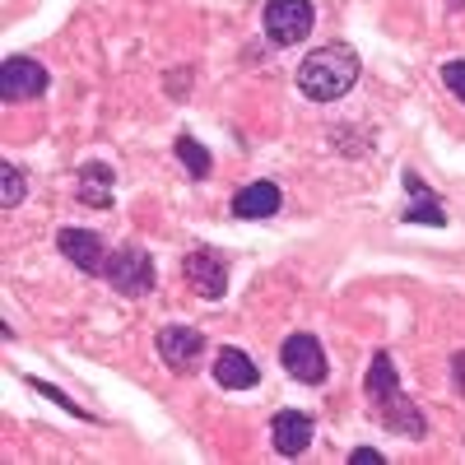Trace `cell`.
<instances>
[{
    "instance_id": "obj_5",
    "label": "cell",
    "mask_w": 465,
    "mask_h": 465,
    "mask_svg": "<svg viewBox=\"0 0 465 465\" xmlns=\"http://www.w3.org/2000/svg\"><path fill=\"white\" fill-rule=\"evenodd\" d=\"M182 275H186V284L196 289L201 298H223V289H228V261L219 252H210V247H196L182 261Z\"/></svg>"
},
{
    "instance_id": "obj_9",
    "label": "cell",
    "mask_w": 465,
    "mask_h": 465,
    "mask_svg": "<svg viewBox=\"0 0 465 465\" xmlns=\"http://www.w3.org/2000/svg\"><path fill=\"white\" fill-rule=\"evenodd\" d=\"M47 89V70L28 61V56H10L0 65V98L5 103H24V98H37Z\"/></svg>"
},
{
    "instance_id": "obj_12",
    "label": "cell",
    "mask_w": 465,
    "mask_h": 465,
    "mask_svg": "<svg viewBox=\"0 0 465 465\" xmlns=\"http://www.w3.org/2000/svg\"><path fill=\"white\" fill-rule=\"evenodd\" d=\"M280 201L284 196H280L275 182H252L232 196V214L238 219H270V214H280Z\"/></svg>"
},
{
    "instance_id": "obj_18",
    "label": "cell",
    "mask_w": 465,
    "mask_h": 465,
    "mask_svg": "<svg viewBox=\"0 0 465 465\" xmlns=\"http://www.w3.org/2000/svg\"><path fill=\"white\" fill-rule=\"evenodd\" d=\"M349 460H354V465H381L386 456H381V451H372V447H359V451L349 456Z\"/></svg>"
},
{
    "instance_id": "obj_17",
    "label": "cell",
    "mask_w": 465,
    "mask_h": 465,
    "mask_svg": "<svg viewBox=\"0 0 465 465\" xmlns=\"http://www.w3.org/2000/svg\"><path fill=\"white\" fill-rule=\"evenodd\" d=\"M442 84L465 103V61H447V65H442Z\"/></svg>"
},
{
    "instance_id": "obj_11",
    "label": "cell",
    "mask_w": 465,
    "mask_h": 465,
    "mask_svg": "<svg viewBox=\"0 0 465 465\" xmlns=\"http://www.w3.org/2000/svg\"><path fill=\"white\" fill-rule=\"evenodd\" d=\"M256 363L242 354V349H219V359H214V381L223 386V391H252L256 386Z\"/></svg>"
},
{
    "instance_id": "obj_7",
    "label": "cell",
    "mask_w": 465,
    "mask_h": 465,
    "mask_svg": "<svg viewBox=\"0 0 465 465\" xmlns=\"http://www.w3.org/2000/svg\"><path fill=\"white\" fill-rule=\"evenodd\" d=\"M56 247L65 252V261H74L84 270V275H107V247H103V238L98 232H89V228H61L56 232Z\"/></svg>"
},
{
    "instance_id": "obj_13",
    "label": "cell",
    "mask_w": 465,
    "mask_h": 465,
    "mask_svg": "<svg viewBox=\"0 0 465 465\" xmlns=\"http://www.w3.org/2000/svg\"><path fill=\"white\" fill-rule=\"evenodd\" d=\"M112 186H116V177H112L107 163H84L74 173V201L103 210V205H112Z\"/></svg>"
},
{
    "instance_id": "obj_6",
    "label": "cell",
    "mask_w": 465,
    "mask_h": 465,
    "mask_svg": "<svg viewBox=\"0 0 465 465\" xmlns=\"http://www.w3.org/2000/svg\"><path fill=\"white\" fill-rule=\"evenodd\" d=\"M280 363L289 368V377L307 381V386H322L326 381V354L312 335H289L280 349Z\"/></svg>"
},
{
    "instance_id": "obj_8",
    "label": "cell",
    "mask_w": 465,
    "mask_h": 465,
    "mask_svg": "<svg viewBox=\"0 0 465 465\" xmlns=\"http://www.w3.org/2000/svg\"><path fill=\"white\" fill-rule=\"evenodd\" d=\"M205 354V335L191 326H163L159 331V359L173 372H196V359Z\"/></svg>"
},
{
    "instance_id": "obj_3",
    "label": "cell",
    "mask_w": 465,
    "mask_h": 465,
    "mask_svg": "<svg viewBox=\"0 0 465 465\" xmlns=\"http://www.w3.org/2000/svg\"><path fill=\"white\" fill-rule=\"evenodd\" d=\"M312 19H317V10L307 0H270L265 5V33L275 47H298L312 33Z\"/></svg>"
},
{
    "instance_id": "obj_14",
    "label": "cell",
    "mask_w": 465,
    "mask_h": 465,
    "mask_svg": "<svg viewBox=\"0 0 465 465\" xmlns=\"http://www.w3.org/2000/svg\"><path fill=\"white\" fill-rule=\"evenodd\" d=\"M405 191L414 196L410 210H405V223H433V228H447V210H442V201L419 182V173H405Z\"/></svg>"
},
{
    "instance_id": "obj_10",
    "label": "cell",
    "mask_w": 465,
    "mask_h": 465,
    "mask_svg": "<svg viewBox=\"0 0 465 465\" xmlns=\"http://www.w3.org/2000/svg\"><path fill=\"white\" fill-rule=\"evenodd\" d=\"M270 438H275L280 456H302L307 447H312V419L298 414V410H284V414H275V423H270Z\"/></svg>"
},
{
    "instance_id": "obj_1",
    "label": "cell",
    "mask_w": 465,
    "mask_h": 465,
    "mask_svg": "<svg viewBox=\"0 0 465 465\" xmlns=\"http://www.w3.org/2000/svg\"><path fill=\"white\" fill-rule=\"evenodd\" d=\"M363 386H368L372 414L386 423V429H396V433H405V438H423V433H429V419H423V414L405 401L401 381H396V363H391V354H386V349H381V354H372V368H368Z\"/></svg>"
},
{
    "instance_id": "obj_15",
    "label": "cell",
    "mask_w": 465,
    "mask_h": 465,
    "mask_svg": "<svg viewBox=\"0 0 465 465\" xmlns=\"http://www.w3.org/2000/svg\"><path fill=\"white\" fill-rule=\"evenodd\" d=\"M177 159L191 168V177H210V149L196 140V135H177Z\"/></svg>"
},
{
    "instance_id": "obj_4",
    "label": "cell",
    "mask_w": 465,
    "mask_h": 465,
    "mask_svg": "<svg viewBox=\"0 0 465 465\" xmlns=\"http://www.w3.org/2000/svg\"><path fill=\"white\" fill-rule=\"evenodd\" d=\"M107 284L126 298H140V293H153V261L140 252V247H116L107 256Z\"/></svg>"
},
{
    "instance_id": "obj_19",
    "label": "cell",
    "mask_w": 465,
    "mask_h": 465,
    "mask_svg": "<svg viewBox=\"0 0 465 465\" xmlns=\"http://www.w3.org/2000/svg\"><path fill=\"white\" fill-rule=\"evenodd\" d=\"M451 368H456V386L465 391V354H456V363H451Z\"/></svg>"
},
{
    "instance_id": "obj_16",
    "label": "cell",
    "mask_w": 465,
    "mask_h": 465,
    "mask_svg": "<svg viewBox=\"0 0 465 465\" xmlns=\"http://www.w3.org/2000/svg\"><path fill=\"white\" fill-rule=\"evenodd\" d=\"M19 201H24V173L15 163H5V168H0V205L15 210Z\"/></svg>"
},
{
    "instance_id": "obj_2",
    "label": "cell",
    "mask_w": 465,
    "mask_h": 465,
    "mask_svg": "<svg viewBox=\"0 0 465 465\" xmlns=\"http://www.w3.org/2000/svg\"><path fill=\"white\" fill-rule=\"evenodd\" d=\"M359 84V56L344 43H326L317 52H307L298 65V89L312 103H335Z\"/></svg>"
}]
</instances>
